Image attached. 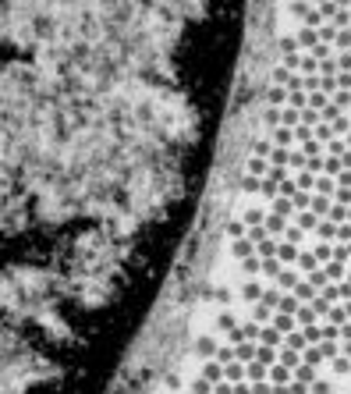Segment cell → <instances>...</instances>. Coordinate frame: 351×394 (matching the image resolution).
<instances>
[{
    "label": "cell",
    "instance_id": "6da1fadb",
    "mask_svg": "<svg viewBox=\"0 0 351 394\" xmlns=\"http://www.w3.org/2000/svg\"><path fill=\"white\" fill-rule=\"evenodd\" d=\"M195 337L245 394H351V21L291 18Z\"/></svg>",
    "mask_w": 351,
    "mask_h": 394
}]
</instances>
